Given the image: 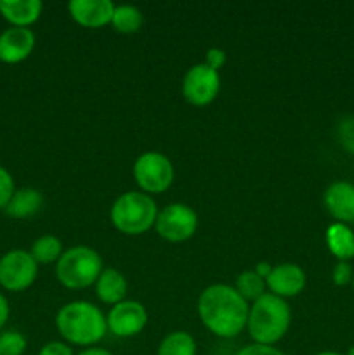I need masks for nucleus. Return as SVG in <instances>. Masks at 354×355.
Listing matches in <instances>:
<instances>
[{
  "instance_id": "obj_19",
  "label": "nucleus",
  "mask_w": 354,
  "mask_h": 355,
  "mask_svg": "<svg viewBox=\"0 0 354 355\" xmlns=\"http://www.w3.org/2000/svg\"><path fill=\"white\" fill-rule=\"evenodd\" d=\"M156 355H196V343L189 333L172 331L162 340Z\"/></svg>"
},
{
  "instance_id": "obj_15",
  "label": "nucleus",
  "mask_w": 354,
  "mask_h": 355,
  "mask_svg": "<svg viewBox=\"0 0 354 355\" xmlns=\"http://www.w3.org/2000/svg\"><path fill=\"white\" fill-rule=\"evenodd\" d=\"M44 3L40 0H0V14L12 26L28 28L40 17Z\"/></svg>"
},
{
  "instance_id": "obj_24",
  "label": "nucleus",
  "mask_w": 354,
  "mask_h": 355,
  "mask_svg": "<svg viewBox=\"0 0 354 355\" xmlns=\"http://www.w3.org/2000/svg\"><path fill=\"white\" fill-rule=\"evenodd\" d=\"M16 193L14 179L3 166H0V208H6L12 194Z\"/></svg>"
},
{
  "instance_id": "obj_35",
  "label": "nucleus",
  "mask_w": 354,
  "mask_h": 355,
  "mask_svg": "<svg viewBox=\"0 0 354 355\" xmlns=\"http://www.w3.org/2000/svg\"><path fill=\"white\" fill-rule=\"evenodd\" d=\"M0 355H2V354H0Z\"/></svg>"
},
{
  "instance_id": "obj_25",
  "label": "nucleus",
  "mask_w": 354,
  "mask_h": 355,
  "mask_svg": "<svg viewBox=\"0 0 354 355\" xmlns=\"http://www.w3.org/2000/svg\"><path fill=\"white\" fill-rule=\"evenodd\" d=\"M354 270L347 262H339L332 270V279L337 286H346V284L353 283Z\"/></svg>"
},
{
  "instance_id": "obj_23",
  "label": "nucleus",
  "mask_w": 354,
  "mask_h": 355,
  "mask_svg": "<svg viewBox=\"0 0 354 355\" xmlns=\"http://www.w3.org/2000/svg\"><path fill=\"white\" fill-rule=\"evenodd\" d=\"M26 350V338L16 329H9L0 335V354L2 355H23Z\"/></svg>"
},
{
  "instance_id": "obj_12",
  "label": "nucleus",
  "mask_w": 354,
  "mask_h": 355,
  "mask_svg": "<svg viewBox=\"0 0 354 355\" xmlns=\"http://www.w3.org/2000/svg\"><path fill=\"white\" fill-rule=\"evenodd\" d=\"M266 286L271 293L280 298L297 297L305 288V272L297 263H280L273 267L266 279Z\"/></svg>"
},
{
  "instance_id": "obj_33",
  "label": "nucleus",
  "mask_w": 354,
  "mask_h": 355,
  "mask_svg": "<svg viewBox=\"0 0 354 355\" xmlns=\"http://www.w3.org/2000/svg\"><path fill=\"white\" fill-rule=\"evenodd\" d=\"M346 355H354V347H351L349 350H347V354Z\"/></svg>"
},
{
  "instance_id": "obj_7",
  "label": "nucleus",
  "mask_w": 354,
  "mask_h": 355,
  "mask_svg": "<svg viewBox=\"0 0 354 355\" xmlns=\"http://www.w3.org/2000/svg\"><path fill=\"white\" fill-rule=\"evenodd\" d=\"M38 263L30 252L10 250L0 259V286L7 291H24L37 279Z\"/></svg>"
},
{
  "instance_id": "obj_11",
  "label": "nucleus",
  "mask_w": 354,
  "mask_h": 355,
  "mask_svg": "<svg viewBox=\"0 0 354 355\" xmlns=\"http://www.w3.org/2000/svg\"><path fill=\"white\" fill-rule=\"evenodd\" d=\"M35 49V35L30 28H7L0 33V61L17 64Z\"/></svg>"
},
{
  "instance_id": "obj_9",
  "label": "nucleus",
  "mask_w": 354,
  "mask_h": 355,
  "mask_svg": "<svg viewBox=\"0 0 354 355\" xmlns=\"http://www.w3.org/2000/svg\"><path fill=\"white\" fill-rule=\"evenodd\" d=\"M221 89L219 71L212 69L205 62L191 66L183 80V94L187 103L194 106H207L217 97Z\"/></svg>"
},
{
  "instance_id": "obj_5",
  "label": "nucleus",
  "mask_w": 354,
  "mask_h": 355,
  "mask_svg": "<svg viewBox=\"0 0 354 355\" xmlns=\"http://www.w3.org/2000/svg\"><path fill=\"white\" fill-rule=\"evenodd\" d=\"M158 208L155 200L144 193L128 191L117 198L111 207V222L120 232L137 236L155 225Z\"/></svg>"
},
{
  "instance_id": "obj_10",
  "label": "nucleus",
  "mask_w": 354,
  "mask_h": 355,
  "mask_svg": "<svg viewBox=\"0 0 354 355\" xmlns=\"http://www.w3.org/2000/svg\"><path fill=\"white\" fill-rule=\"evenodd\" d=\"M108 329L115 336L130 338L139 335L148 324V312L144 305L134 300H124L113 305L106 318Z\"/></svg>"
},
{
  "instance_id": "obj_13",
  "label": "nucleus",
  "mask_w": 354,
  "mask_h": 355,
  "mask_svg": "<svg viewBox=\"0 0 354 355\" xmlns=\"http://www.w3.org/2000/svg\"><path fill=\"white\" fill-rule=\"evenodd\" d=\"M69 14L78 24L85 28H101L111 23L115 3L111 0H71Z\"/></svg>"
},
{
  "instance_id": "obj_2",
  "label": "nucleus",
  "mask_w": 354,
  "mask_h": 355,
  "mask_svg": "<svg viewBox=\"0 0 354 355\" xmlns=\"http://www.w3.org/2000/svg\"><path fill=\"white\" fill-rule=\"evenodd\" d=\"M56 326L62 338L73 345L89 347L101 342L108 331L106 318L90 302H69L59 309Z\"/></svg>"
},
{
  "instance_id": "obj_16",
  "label": "nucleus",
  "mask_w": 354,
  "mask_h": 355,
  "mask_svg": "<svg viewBox=\"0 0 354 355\" xmlns=\"http://www.w3.org/2000/svg\"><path fill=\"white\" fill-rule=\"evenodd\" d=\"M96 291L101 302L117 305L124 302L125 295H127V281L120 270L104 269L99 279L96 281Z\"/></svg>"
},
{
  "instance_id": "obj_3",
  "label": "nucleus",
  "mask_w": 354,
  "mask_h": 355,
  "mask_svg": "<svg viewBox=\"0 0 354 355\" xmlns=\"http://www.w3.org/2000/svg\"><path fill=\"white\" fill-rule=\"evenodd\" d=\"M290 318V307L283 298L273 293H264L250 307L246 328L253 342L273 347L287 335Z\"/></svg>"
},
{
  "instance_id": "obj_4",
  "label": "nucleus",
  "mask_w": 354,
  "mask_h": 355,
  "mask_svg": "<svg viewBox=\"0 0 354 355\" xmlns=\"http://www.w3.org/2000/svg\"><path fill=\"white\" fill-rule=\"evenodd\" d=\"M103 272V259L90 246H71L56 263V276L62 286L82 290L96 283Z\"/></svg>"
},
{
  "instance_id": "obj_6",
  "label": "nucleus",
  "mask_w": 354,
  "mask_h": 355,
  "mask_svg": "<svg viewBox=\"0 0 354 355\" xmlns=\"http://www.w3.org/2000/svg\"><path fill=\"white\" fill-rule=\"evenodd\" d=\"M134 177L146 193H163L174 180V166L162 153H142L134 163Z\"/></svg>"
},
{
  "instance_id": "obj_28",
  "label": "nucleus",
  "mask_w": 354,
  "mask_h": 355,
  "mask_svg": "<svg viewBox=\"0 0 354 355\" xmlns=\"http://www.w3.org/2000/svg\"><path fill=\"white\" fill-rule=\"evenodd\" d=\"M38 355H73V350L62 342H49L42 347Z\"/></svg>"
},
{
  "instance_id": "obj_21",
  "label": "nucleus",
  "mask_w": 354,
  "mask_h": 355,
  "mask_svg": "<svg viewBox=\"0 0 354 355\" xmlns=\"http://www.w3.org/2000/svg\"><path fill=\"white\" fill-rule=\"evenodd\" d=\"M111 24L120 33H135L142 24V12L135 6H115Z\"/></svg>"
},
{
  "instance_id": "obj_14",
  "label": "nucleus",
  "mask_w": 354,
  "mask_h": 355,
  "mask_svg": "<svg viewBox=\"0 0 354 355\" xmlns=\"http://www.w3.org/2000/svg\"><path fill=\"white\" fill-rule=\"evenodd\" d=\"M325 207L340 224L354 222V184L337 180L325 191Z\"/></svg>"
},
{
  "instance_id": "obj_22",
  "label": "nucleus",
  "mask_w": 354,
  "mask_h": 355,
  "mask_svg": "<svg viewBox=\"0 0 354 355\" xmlns=\"http://www.w3.org/2000/svg\"><path fill=\"white\" fill-rule=\"evenodd\" d=\"M235 288L246 302H255L266 293V279H262L255 270H245L238 276Z\"/></svg>"
},
{
  "instance_id": "obj_29",
  "label": "nucleus",
  "mask_w": 354,
  "mask_h": 355,
  "mask_svg": "<svg viewBox=\"0 0 354 355\" xmlns=\"http://www.w3.org/2000/svg\"><path fill=\"white\" fill-rule=\"evenodd\" d=\"M9 302H7V298L0 293V329L6 326L7 319H9Z\"/></svg>"
},
{
  "instance_id": "obj_31",
  "label": "nucleus",
  "mask_w": 354,
  "mask_h": 355,
  "mask_svg": "<svg viewBox=\"0 0 354 355\" xmlns=\"http://www.w3.org/2000/svg\"><path fill=\"white\" fill-rule=\"evenodd\" d=\"M78 355H113V354L108 352V350H104V349H96V347H92V349H85Z\"/></svg>"
},
{
  "instance_id": "obj_18",
  "label": "nucleus",
  "mask_w": 354,
  "mask_h": 355,
  "mask_svg": "<svg viewBox=\"0 0 354 355\" xmlns=\"http://www.w3.org/2000/svg\"><path fill=\"white\" fill-rule=\"evenodd\" d=\"M326 246L339 262H347L354 257V232L346 224L335 222L326 229Z\"/></svg>"
},
{
  "instance_id": "obj_30",
  "label": "nucleus",
  "mask_w": 354,
  "mask_h": 355,
  "mask_svg": "<svg viewBox=\"0 0 354 355\" xmlns=\"http://www.w3.org/2000/svg\"><path fill=\"white\" fill-rule=\"evenodd\" d=\"M253 270H255V272L259 274L262 279H267V276H269L271 270H273V266H271V263H267V262H259Z\"/></svg>"
},
{
  "instance_id": "obj_17",
  "label": "nucleus",
  "mask_w": 354,
  "mask_h": 355,
  "mask_svg": "<svg viewBox=\"0 0 354 355\" xmlns=\"http://www.w3.org/2000/svg\"><path fill=\"white\" fill-rule=\"evenodd\" d=\"M42 207H44V196L40 191L33 187H23V189H16L3 210L9 217L26 218L40 211Z\"/></svg>"
},
{
  "instance_id": "obj_34",
  "label": "nucleus",
  "mask_w": 354,
  "mask_h": 355,
  "mask_svg": "<svg viewBox=\"0 0 354 355\" xmlns=\"http://www.w3.org/2000/svg\"><path fill=\"white\" fill-rule=\"evenodd\" d=\"M353 288H354V276H353Z\"/></svg>"
},
{
  "instance_id": "obj_32",
  "label": "nucleus",
  "mask_w": 354,
  "mask_h": 355,
  "mask_svg": "<svg viewBox=\"0 0 354 355\" xmlns=\"http://www.w3.org/2000/svg\"><path fill=\"white\" fill-rule=\"evenodd\" d=\"M316 355H342V354H339V352H319V354H316Z\"/></svg>"
},
{
  "instance_id": "obj_1",
  "label": "nucleus",
  "mask_w": 354,
  "mask_h": 355,
  "mask_svg": "<svg viewBox=\"0 0 354 355\" xmlns=\"http://www.w3.org/2000/svg\"><path fill=\"white\" fill-rule=\"evenodd\" d=\"M250 307L246 300L228 284H212L198 298V315L215 336L233 338L246 328Z\"/></svg>"
},
{
  "instance_id": "obj_27",
  "label": "nucleus",
  "mask_w": 354,
  "mask_h": 355,
  "mask_svg": "<svg viewBox=\"0 0 354 355\" xmlns=\"http://www.w3.org/2000/svg\"><path fill=\"white\" fill-rule=\"evenodd\" d=\"M226 62V52L219 47H212L208 49L207 54H205V64L210 66L212 69L219 71V69L224 66Z\"/></svg>"
},
{
  "instance_id": "obj_8",
  "label": "nucleus",
  "mask_w": 354,
  "mask_h": 355,
  "mask_svg": "<svg viewBox=\"0 0 354 355\" xmlns=\"http://www.w3.org/2000/svg\"><path fill=\"white\" fill-rule=\"evenodd\" d=\"M155 227L156 232L167 241H186L196 232L198 215L193 208L184 203L167 205L156 215Z\"/></svg>"
},
{
  "instance_id": "obj_20",
  "label": "nucleus",
  "mask_w": 354,
  "mask_h": 355,
  "mask_svg": "<svg viewBox=\"0 0 354 355\" xmlns=\"http://www.w3.org/2000/svg\"><path fill=\"white\" fill-rule=\"evenodd\" d=\"M31 257L37 263H52L61 259L62 243L56 236L45 234L40 236L31 246Z\"/></svg>"
},
{
  "instance_id": "obj_26",
  "label": "nucleus",
  "mask_w": 354,
  "mask_h": 355,
  "mask_svg": "<svg viewBox=\"0 0 354 355\" xmlns=\"http://www.w3.org/2000/svg\"><path fill=\"white\" fill-rule=\"evenodd\" d=\"M236 355H285L276 347L271 345H259V343H252V345L243 347Z\"/></svg>"
}]
</instances>
